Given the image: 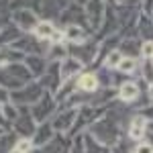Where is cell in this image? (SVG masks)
Wrapping results in <instances>:
<instances>
[{
    "label": "cell",
    "mask_w": 153,
    "mask_h": 153,
    "mask_svg": "<svg viewBox=\"0 0 153 153\" xmlns=\"http://www.w3.org/2000/svg\"><path fill=\"white\" fill-rule=\"evenodd\" d=\"M143 78L153 84V63L151 61H145V65H143Z\"/></svg>",
    "instance_id": "8"
},
{
    "label": "cell",
    "mask_w": 153,
    "mask_h": 153,
    "mask_svg": "<svg viewBox=\"0 0 153 153\" xmlns=\"http://www.w3.org/2000/svg\"><path fill=\"white\" fill-rule=\"evenodd\" d=\"M135 153H153V147L149 145V143H141L139 147H137V151Z\"/></svg>",
    "instance_id": "12"
},
{
    "label": "cell",
    "mask_w": 153,
    "mask_h": 153,
    "mask_svg": "<svg viewBox=\"0 0 153 153\" xmlns=\"http://www.w3.org/2000/svg\"><path fill=\"white\" fill-rule=\"evenodd\" d=\"M82 65H80V61L78 59H74V57H70L65 63H63V78H68V76H71L76 70H80Z\"/></svg>",
    "instance_id": "5"
},
{
    "label": "cell",
    "mask_w": 153,
    "mask_h": 153,
    "mask_svg": "<svg viewBox=\"0 0 153 153\" xmlns=\"http://www.w3.org/2000/svg\"><path fill=\"white\" fill-rule=\"evenodd\" d=\"M141 51H143V55L149 59V57H153V43H143V47H141Z\"/></svg>",
    "instance_id": "9"
},
{
    "label": "cell",
    "mask_w": 153,
    "mask_h": 153,
    "mask_svg": "<svg viewBox=\"0 0 153 153\" xmlns=\"http://www.w3.org/2000/svg\"><path fill=\"white\" fill-rule=\"evenodd\" d=\"M139 94V88L135 86V84H123V88H120V100H125V102H131V100H135Z\"/></svg>",
    "instance_id": "2"
},
{
    "label": "cell",
    "mask_w": 153,
    "mask_h": 153,
    "mask_svg": "<svg viewBox=\"0 0 153 153\" xmlns=\"http://www.w3.org/2000/svg\"><path fill=\"white\" fill-rule=\"evenodd\" d=\"M35 35L39 39H49V37H53V25L51 23H39L35 29Z\"/></svg>",
    "instance_id": "4"
},
{
    "label": "cell",
    "mask_w": 153,
    "mask_h": 153,
    "mask_svg": "<svg viewBox=\"0 0 153 153\" xmlns=\"http://www.w3.org/2000/svg\"><path fill=\"white\" fill-rule=\"evenodd\" d=\"M10 153H21V151H19V149H12V151Z\"/></svg>",
    "instance_id": "14"
},
{
    "label": "cell",
    "mask_w": 153,
    "mask_h": 153,
    "mask_svg": "<svg viewBox=\"0 0 153 153\" xmlns=\"http://www.w3.org/2000/svg\"><path fill=\"white\" fill-rule=\"evenodd\" d=\"M118 63H120V55H118V53H110L106 65H108V68H114V65H118Z\"/></svg>",
    "instance_id": "10"
},
{
    "label": "cell",
    "mask_w": 153,
    "mask_h": 153,
    "mask_svg": "<svg viewBox=\"0 0 153 153\" xmlns=\"http://www.w3.org/2000/svg\"><path fill=\"white\" fill-rule=\"evenodd\" d=\"M151 141H153V137H151ZM151 147H153V145H151Z\"/></svg>",
    "instance_id": "15"
},
{
    "label": "cell",
    "mask_w": 153,
    "mask_h": 153,
    "mask_svg": "<svg viewBox=\"0 0 153 153\" xmlns=\"http://www.w3.org/2000/svg\"><path fill=\"white\" fill-rule=\"evenodd\" d=\"M149 98H153V86L149 88Z\"/></svg>",
    "instance_id": "13"
},
{
    "label": "cell",
    "mask_w": 153,
    "mask_h": 153,
    "mask_svg": "<svg viewBox=\"0 0 153 153\" xmlns=\"http://www.w3.org/2000/svg\"><path fill=\"white\" fill-rule=\"evenodd\" d=\"M65 35H68V39H74V41H82L84 39V33L76 27V25H71V27L65 29Z\"/></svg>",
    "instance_id": "7"
},
{
    "label": "cell",
    "mask_w": 153,
    "mask_h": 153,
    "mask_svg": "<svg viewBox=\"0 0 153 153\" xmlns=\"http://www.w3.org/2000/svg\"><path fill=\"white\" fill-rule=\"evenodd\" d=\"M78 88H80V90H88V92L96 90V88H98V80H96V76H92V74H84L82 78L78 80Z\"/></svg>",
    "instance_id": "1"
},
{
    "label": "cell",
    "mask_w": 153,
    "mask_h": 153,
    "mask_svg": "<svg viewBox=\"0 0 153 153\" xmlns=\"http://www.w3.org/2000/svg\"><path fill=\"white\" fill-rule=\"evenodd\" d=\"M143 133H145V118L143 117L133 118V123H131V139H141Z\"/></svg>",
    "instance_id": "3"
},
{
    "label": "cell",
    "mask_w": 153,
    "mask_h": 153,
    "mask_svg": "<svg viewBox=\"0 0 153 153\" xmlns=\"http://www.w3.org/2000/svg\"><path fill=\"white\" fill-rule=\"evenodd\" d=\"M135 59L133 57H125V59H120V63H118V70L123 71V74H131V71L135 70Z\"/></svg>",
    "instance_id": "6"
},
{
    "label": "cell",
    "mask_w": 153,
    "mask_h": 153,
    "mask_svg": "<svg viewBox=\"0 0 153 153\" xmlns=\"http://www.w3.org/2000/svg\"><path fill=\"white\" fill-rule=\"evenodd\" d=\"M14 149H19L21 153H27L29 149H31V141H27V139H25V141L16 143V147H14Z\"/></svg>",
    "instance_id": "11"
}]
</instances>
